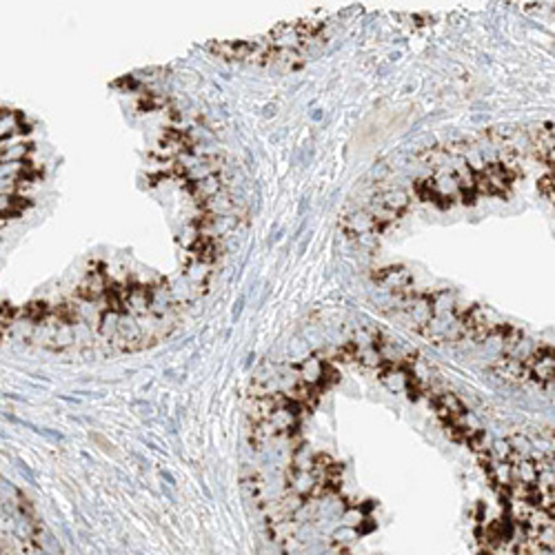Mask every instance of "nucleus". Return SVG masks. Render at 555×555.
Masks as SVG:
<instances>
[{
    "mask_svg": "<svg viewBox=\"0 0 555 555\" xmlns=\"http://www.w3.org/2000/svg\"><path fill=\"white\" fill-rule=\"evenodd\" d=\"M375 280L382 284V287L391 289V291H407L408 284H411V276H408V271L402 267L382 269V271L375 276Z\"/></svg>",
    "mask_w": 555,
    "mask_h": 555,
    "instance_id": "nucleus-1",
    "label": "nucleus"
},
{
    "mask_svg": "<svg viewBox=\"0 0 555 555\" xmlns=\"http://www.w3.org/2000/svg\"><path fill=\"white\" fill-rule=\"evenodd\" d=\"M539 542L542 544L555 546V526H546V529L539 531Z\"/></svg>",
    "mask_w": 555,
    "mask_h": 555,
    "instance_id": "nucleus-2",
    "label": "nucleus"
}]
</instances>
